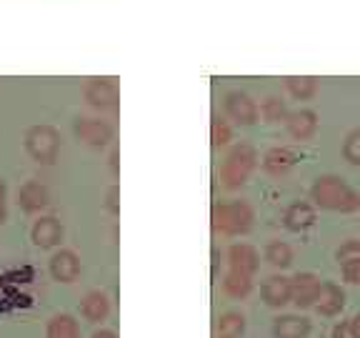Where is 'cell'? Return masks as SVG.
<instances>
[{"label":"cell","mask_w":360,"mask_h":338,"mask_svg":"<svg viewBox=\"0 0 360 338\" xmlns=\"http://www.w3.org/2000/svg\"><path fill=\"white\" fill-rule=\"evenodd\" d=\"M18 201H20V208L25 213H38L48 206L51 201V193L48 188L40 183V180H28V183H22L20 191H18Z\"/></svg>","instance_id":"e0dca14e"},{"label":"cell","mask_w":360,"mask_h":338,"mask_svg":"<svg viewBox=\"0 0 360 338\" xmlns=\"http://www.w3.org/2000/svg\"><path fill=\"white\" fill-rule=\"evenodd\" d=\"M313 308L326 318H333L345 308V291L333 281H321V291H318Z\"/></svg>","instance_id":"8fae6325"},{"label":"cell","mask_w":360,"mask_h":338,"mask_svg":"<svg viewBox=\"0 0 360 338\" xmlns=\"http://www.w3.org/2000/svg\"><path fill=\"white\" fill-rule=\"evenodd\" d=\"M63 223L53 215H45V218H38L33 223V231H30V238L38 248H53L63 241Z\"/></svg>","instance_id":"2e32d148"},{"label":"cell","mask_w":360,"mask_h":338,"mask_svg":"<svg viewBox=\"0 0 360 338\" xmlns=\"http://www.w3.org/2000/svg\"><path fill=\"white\" fill-rule=\"evenodd\" d=\"M258 165V151H255L250 143H238L231 148V153L225 156L223 168H220V180L228 191H236V188L245 186L250 173Z\"/></svg>","instance_id":"3957f363"},{"label":"cell","mask_w":360,"mask_h":338,"mask_svg":"<svg viewBox=\"0 0 360 338\" xmlns=\"http://www.w3.org/2000/svg\"><path fill=\"white\" fill-rule=\"evenodd\" d=\"M260 265V256L250 243H233L228 248V268L238 270L243 276H255Z\"/></svg>","instance_id":"30bf717a"},{"label":"cell","mask_w":360,"mask_h":338,"mask_svg":"<svg viewBox=\"0 0 360 338\" xmlns=\"http://www.w3.org/2000/svg\"><path fill=\"white\" fill-rule=\"evenodd\" d=\"M318 213H315V206L308 201H295L288 206L285 215H283V223H285L288 231L292 233H305L308 228H313Z\"/></svg>","instance_id":"7c38bea8"},{"label":"cell","mask_w":360,"mask_h":338,"mask_svg":"<svg viewBox=\"0 0 360 338\" xmlns=\"http://www.w3.org/2000/svg\"><path fill=\"white\" fill-rule=\"evenodd\" d=\"M80 313H83L85 321L101 323L110 313V301H108V296L103 291H90L85 293L83 303H80Z\"/></svg>","instance_id":"d6986e66"},{"label":"cell","mask_w":360,"mask_h":338,"mask_svg":"<svg viewBox=\"0 0 360 338\" xmlns=\"http://www.w3.org/2000/svg\"><path fill=\"white\" fill-rule=\"evenodd\" d=\"M73 130H75V138H78V141H83L85 146H90V148L108 146V143L112 141V135H115L112 125L108 123V120H101V118H80V120H75Z\"/></svg>","instance_id":"8992f818"},{"label":"cell","mask_w":360,"mask_h":338,"mask_svg":"<svg viewBox=\"0 0 360 338\" xmlns=\"http://www.w3.org/2000/svg\"><path fill=\"white\" fill-rule=\"evenodd\" d=\"M258 113H260V118L265 120V123H285V118H288V108H285V101L283 98H278V96H268L263 103H260V108H258Z\"/></svg>","instance_id":"d4e9b609"},{"label":"cell","mask_w":360,"mask_h":338,"mask_svg":"<svg viewBox=\"0 0 360 338\" xmlns=\"http://www.w3.org/2000/svg\"><path fill=\"white\" fill-rule=\"evenodd\" d=\"M350 328H353L355 338H360V313H355L353 318H350Z\"/></svg>","instance_id":"4dcf8cb0"},{"label":"cell","mask_w":360,"mask_h":338,"mask_svg":"<svg viewBox=\"0 0 360 338\" xmlns=\"http://www.w3.org/2000/svg\"><path fill=\"white\" fill-rule=\"evenodd\" d=\"M260 293H263V301L270 306V308H283V306H288L292 301L290 278L281 276V273L268 276L263 283V288H260Z\"/></svg>","instance_id":"5bb4252c"},{"label":"cell","mask_w":360,"mask_h":338,"mask_svg":"<svg viewBox=\"0 0 360 338\" xmlns=\"http://www.w3.org/2000/svg\"><path fill=\"white\" fill-rule=\"evenodd\" d=\"M90 338H118L112 331H108V328H101V331H96Z\"/></svg>","instance_id":"d6a6232c"},{"label":"cell","mask_w":360,"mask_h":338,"mask_svg":"<svg viewBox=\"0 0 360 338\" xmlns=\"http://www.w3.org/2000/svg\"><path fill=\"white\" fill-rule=\"evenodd\" d=\"M6 215H8V208H6V196H0V225L6 223Z\"/></svg>","instance_id":"836d02e7"},{"label":"cell","mask_w":360,"mask_h":338,"mask_svg":"<svg viewBox=\"0 0 360 338\" xmlns=\"http://www.w3.org/2000/svg\"><path fill=\"white\" fill-rule=\"evenodd\" d=\"M343 158L348 163L360 165V128L350 130L345 135V143H343Z\"/></svg>","instance_id":"83f0119b"},{"label":"cell","mask_w":360,"mask_h":338,"mask_svg":"<svg viewBox=\"0 0 360 338\" xmlns=\"http://www.w3.org/2000/svg\"><path fill=\"white\" fill-rule=\"evenodd\" d=\"M231 141H233L231 123H228L223 115L213 113V118H210V143H213V148H223V146H228Z\"/></svg>","instance_id":"4316f807"},{"label":"cell","mask_w":360,"mask_h":338,"mask_svg":"<svg viewBox=\"0 0 360 338\" xmlns=\"http://www.w3.org/2000/svg\"><path fill=\"white\" fill-rule=\"evenodd\" d=\"M245 333V315L238 313V311H228V313L218 315V323H215V336L225 338H243Z\"/></svg>","instance_id":"7402d4cb"},{"label":"cell","mask_w":360,"mask_h":338,"mask_svg":"<svg viewBox=\"0 0 360 338\" xmlns=\"http://www.w3.org/2000/svg\"><path fill=\"white\" fill-rule=\"evenodd\" d=\"M25 151L33 161L51 165L60 151V133L53 125H33L25 133Z\"/></svg>","instance_id":"277c9868"},{"label":"cell","mask_w":360,"mask_h":338,"mask_svg":"<svg viewBox=\"0 0 360 338\" xmlns=\"http://www.w3.org/2000/svg\"><path fill=\"white\" fill-rule=\"evenodd\" d=\"M118 85L110 78H90L85 83V101L98 111H112L118 106Z\"/></svg>","instance_id":"52a82bcc"},{"label":"cell","mask_w":360,"mask_h":338,"mask_svg":"<svg viewBox=\"0 0 360 338\" xmlns=\"http://www.w3.org/2000/svg\"><path fill=\"white\" fill-rule=\"evenodd\" d=\"M215 338H225V336H215Z\"/></svg>","instance_id":"e575fe53"},{"label":"cell","mask_w":360,"mask_h":338,"mask_svg":"<svg viewBox=\"0 0 360 338\" xmlns=\"http://www.w3.org/2000/svg\"><path fill=\"white\" fill-rule=\"evenodd\" d=\"M292 286V301L298 308H313L315 299H318V291H321V278L310 273V270H303V273H295L290 278Z\"/></svg>","instance_id":"ba28073f"},{"label":"cell","mask_w":360,"mask_h":338,"mask_svg":"<svg viewBox=\"0 0 360 338\" xmlns=\"http://www.w3.org/2000/svg\"><path fill=\"white\" fill-rule=\"evenodd\" d=\"M333 338H355L353 328H350V321L335 323V328H333Z\"/></svg>","instance_id":"f546056e"},{"label":"cell","mask_w":360,"mask_h":338,"mask_svg":"<svg viewBox=\"0 0 360 338\" xmlns=\"http://www.w3.org/2000/svg\"><path fill=\"white\" fill-rule=\"evenodd\" d=\"M51 273L56 281L60 283H73L80 273V261L73 251H58L51 258Z\"/></svg>","instance_id":"ac0fdd59"},{"label":"cell","mask_w":360,"mask_h":338,"mask_svg":"<svg viewBox=\"0 0 360 338\" xmlns=\"http://www.w3.org/2000/svg\"><path fill=\"white\" fill-rule=\"evenodd\" d=\"M118 156H120V153H118V148H115V151L110 153V168H112V173H115V175H118Z\"/></svg>","instance_id":"1f68e13d"},{"label":"cell","mask_w":360,"mask_h":338,"mask_svg":"<svg viewBox=\"0 0 360 338\" xmlns=\"http://www.w3.org/2000/svg\"><path fill=\"white\" fill-rule=\"evenodd\" d=\"M45 338H80L78 321L70 313H58L48 321V331Z\"/></svg>","instance_id":"44dd1931"},{"label":"cell","mask_w":360,"mask_h":338,"mask_svg":"<svg viewBox=\"0 0 360 338\" xmlns=\"http://www.w3.org/2000/svg\"><path fill=\"white\" fill-rule=\"evenodd\" d=\"M223 106H225V115L238 125H255L260 118L258 103L248 96V93H243V90H231L225 96Z\"/></svg>","instance_id":"5b68a950"},{"label":"cell","mask_w":360,"mask_h":338,"mask_svg":"<svg viewBox=\"0 0 360 338\" xmlns=\"http://www.w3.org/2000/svg\"><path fill=\"white\" fill-rule=\"evenodd\" d=\"M310 333V321L303 315H278L273 321L276 338H305Z\"/></svg>","instance_id":"ffe728a7"},{"label":"cell","mask_w":360,"mask_h":338,"mask_svg":"<svg viewBox=\"0 0 360 338\" xmlns=\"http://www.w3.org/2000/svg\"><path fill=\"white\" fill-rule=\"evenodd\" d=\"M285 88L295 101H310L318 93V78H313V75H288Z\"/></svg>","instance_id":"603a6c76"},{"label":"cell","mask_w":360,"mask_h":338,"mask_svg":"<svg viewBox=\"0 0 360 338\" xmlns=\"http://www.w3.org/2000/svg\"><path fill=\"white\" fill-rule=\"evenodd\" d=\"M213 231L220 236H243L253 228L255 211L248 201H233V203H218L213 206Z\"/></svg>","instance_id":"7a4b0ae2"},{"label":"cell","mask_w":360,"mask_h":338,"mask_svg":"<svg viewBox=\"0 0 360 338\" xmlns=\"http://www.w3.org/2000/svg\"><path fill=\"white\" fill-rule=\"evenodd\" d=\"M295 163H298V153L288 146L270 148V151H265V156H263V170L268 175H273V178L288 175L292 168H295Z\"/></svg>","instance_id":"9c48e42d"},{"label":"cell","mask_w":360,"mask_h":338,"mask_svg":"<svg viewBox=\"0 0 360 338\" xmlns=\"http://www.w3.org/2000/svg\"><path fill=\"white\" fill-rule=\"evenodd\" d=\"M118 196H120V188H118V186H112L110 191H108L105 208L110 211L112 215H118V213H120V203H118Z\"/></svg>","instance_id":"f1b7e54d"},{"label":"cell","mask_w":360,"mask_h":338,"mask_svg":"<svg viewBox=\"0 0 360 338\" xmlns=\"http://www.w3.org/2000/svg\"><path fill=\"white\" fill-rule=\"evenodd\" d=\"M223 291L231 296V299H245L253 291V276H243L238 270H231L223 276Z\"/></svg>","instance_id":"cb8c5ba5"},{"label":"cell","mask_w":360,"mask_h":338,"mask_svg":"<svg viewBox=\"0 0 360 338\" xmlns=\"http://www.w3.org/2000/svg\"><path fill=\"white\" fill-rule=\"evenodd\" d=\"M285 128L295 141H308V138L315 135V130H318V115H315V111H310V108L292 111V113H288Z\"/></svg>","instance_id":"9a60e30c"},{"label":"cell","mask_w":360,"mask_h":338,"mask_svg":"<svg viewBox=\"0 0 360 338\" xmlns=\"http://www.w3.org/2000/svg\"><path fill=\"white\" fill-rule=\"evenodd\" d=\"M310 201L318 208L335 211V213H355L360 208V193L338 175H318L310 186Z\"/></svg>","instance_id":"6da1fadb"},{"label":"cell","mask_w":360,"mask_h":338,"mask_svg":"<svg viewBox=\"0 0 360 338\" xmlns=\"http://www.w3.org/2000/svg\"><path fill=\"white\" fill-rule=\"evenodd\" d=\"M265 261L276 268H288L292 263V248L285 241H270L265 246Z\"/></svg>","instance_id":"484cf974"},{"label":"cell","mask_w":360,"mask_h":338,"mask_svg":"<svg viewBox=\"0 0 360 338\" xmlns=\"http://www.w3.org/2000/svg\"><path fill=\"white\" fill-rule=\"evenodd\" d=\"M338 265L343 273V281L358 286L360 283V241H345L343 246L335 251Z\"/></svg>","instance_id":"4fadbf2b"}]
</instances>
